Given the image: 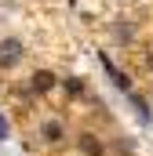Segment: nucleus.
Wrapping results in <instances>:
<instances>
[{
	"label": "nucleus",
	"instance_id": "1",
	"mask_svg": "<svg viewBox=\"0 0 153 156\" xmlns=\"http://www.w3.org/2000/svg\"><path fill=\"white\" fill-rule=\"evenodd\" d=\"M22 55H26L22 40H15V37H4V40H0V66H4V69H15V66L22 62Z\"/></svg>",
	"mask_w": 153,
	"mask_h": 156
},
{
	"label": "nucleus",
	"instance_id": "7",
	"mask_svg": "<svg viewBox=\"0 0 153 156\" xmlns=\"http://www.w3.org/2000/svg\"><path fill=\"white\" fill-rule=\"evenodd\" d=\"M7 138H11V120L0 113V142H7Z\"/></svg>",
	"mask_w": 153,
	"mask_h": 156
},
{
	"label": "nucleus",
	"instance_id": "8",
	"mask_svg": "<svg viewBox=\"0 0 153 156\" xmlns=\"http://www.w3.org/2000/svg\"><path fill=\"white\" fill-rule=\"evenodd\" d=\"M66 91H69V94H80V91H84V83H80L76 76H69V80H66Z\"/></svg>",
	"mask_w": 153,
	"mask_h": 156
},
{
	"label": "nucleus",
	"instance_id": "2",
	"mask_svg": "<svg viewBox=\"0 0 153 156\" xmlns=\"http://www.w3.org/2000/svg\"><path fill=\"white\" fill-rule=\"evenodd\" d=\"M99 58H102V66H106V73H110V80H113L117 87H120V91H131V80H128V76H124V73H120V69H117V66H113V62H110V55L102 51Z\"/></svg>",
	"mask_w": 153,
	"mask_h": 156
},
{
	"label": "nucleus",
	"instance_id": "6",
	"mask_svg": "<svg viewBox=\"0 0 153 156\" xmlns=\"http://www.w3.org/2000/svg\"><path fill=\"white\" fill-rule=\"evenodd\" d=\"M80 149L88 156H102V145L95 142V134H80Z\"/></svg>",
	"mask_w": 153,
	"mask_h": 156
},
{
	"label": "nucleus",
	"instance_id": "4",
	"mask_svg": "<svg viewBox=\"0 0 153 156\" xmlns=\"http://www.w3.org/2000/svg\"><path fill=\"white\" fill-rule=\"evenodd\" d=\"M40 134H44V142H58V138H62V123H58V120H47V123L40 127Z\"/></svg>",
	"mask_w": 153,
	"mask_h": 156
},
{
	"label": "nucleus",
	"instance_id": "5",
	"mask_svg": "<svg viewBox=\"0 0 153 156\" xmlns=\"http://www.w3.org/2000/svg\"><path fill=\"white\" fill-rule=\"evenodd\" d=\"M131 105H135V113H139L142 123H150V120H153V113H150V105H146V98H142V94H131Z\"/></svg>",
	"mask_w": 153,
	"mask_h": 156
},
{
	"label": "nucleus",
	"instance_id": "3",
	"mask_svg": "<svg viewBox=\"0 0 153 156\" xmlns=\"http://www.w3.org/2000/svg\"><path fill=\"white\" fill-rule=\"evenodd\" d=\"M55 83H58V80H55V73H47V69L33 73V91H37V94H47V91H51Z\"/></svg>",
	"mask_w": 153,
	"mask_h": 156
}]
</instances>
